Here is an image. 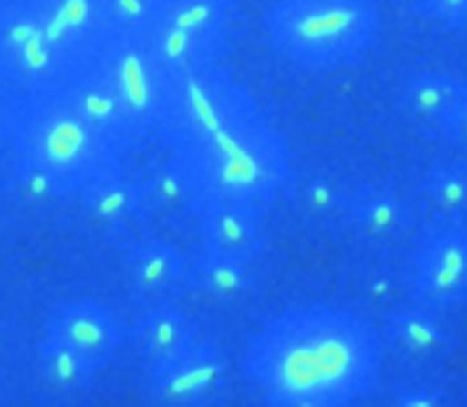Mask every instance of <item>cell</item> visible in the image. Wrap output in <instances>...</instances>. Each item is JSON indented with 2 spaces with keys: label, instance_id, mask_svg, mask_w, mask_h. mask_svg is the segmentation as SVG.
I'll list each match as a JSON object with an SVG mask.
<instances>
[{
  "label": "cell",
  "instance_id": "cell-1",
  "mask_svg": "<svg viewBox=\"0 0 467 407\" xmlns=\"http://www.w3.org/2000/svg\"><path fill=\"white\" fill-rule=\"evenodd\" d=\"M385 356L374 318L350 305L303 303L248 336L239 372L272 407H350L378 394Z\"/></svg>",
  "mask_w": 467,
  "mask_h": 407
},
{
  "label": "cell",
  "instance_id": "cell-2",
  "mask_svg": "<svg viewBox=\"0 0 467 407\" xmlns=\"http://www.w3.org/2000/svg\"><path fill=\"white\" fill-rule=\"evenodd\" d=\"M186 170L202 199L239 201L270 212L294 177L288 146L250 89L219 64L182 80Z\"/></svg>",
  "mask_w": 467,
  "mask_h": 407
},
{
  "label": "cell",
  "instance_id": "cell-3",
  "mask_svg": "<svg viewBox=\"0 0 467 407\" xmlns=\"http://www.w3.org/2000/svg\"><path fill=\"white\" fill-rule=\"evenodd\" d=\"M381 27L379 0H272L263 15L270 47L314 75L358 68L376 49Z\"/></svg>",
  "mask_w": 467,
  "mask_h": 407
},
{
  "label": "cell",
  "instance_id": "cell-4",
  "mask_svg": "<svg viewBox=\"0 0 467 407\" xmlns=\"http://www.w3.org/2000/svg\"><path fill=\"white\" fill-rule=\"evenodd\" d=\"M400 259L407 299L445 312L467 307V219L431 215Z\"/></svg>",
  "mask_w": 467,
  "mask_h": 407
},
{
  "label": "cell",
  "instance_id": "cell-5",
  "mask_svg": "<svg viewBox=\"0 0 467 407\" xmlns=\"http://www.w3.org/2000/svg\"><path fill=\"white\" fill-rule=\"evenodd\" d=\"M237 0H177L162 31V57L186 71L219 64L239 33Z\"/></svg>",
  "mask_w": 467,
  "mask_h": 407
},
{
  "label": "cell",
  "instance_id": "cell-6",
  "mask_svg": "<svg viewBox=\"0 0 467 407\" xmlns=\"http://www.w3.org/2000/svg\"><path fill=\"white\" fill-rule=\"evenodd\" d=\"M420 226V208L412 195L387 181L350 184L343 232L359 248L387 250L407 243Z\"/></svg>",
  "mask_w": 467,
  "mask_h": 407
},
{
  "label": "cell",
  "instance_id": "cell-7",
  "mask_svg": "<svg viewBox=\"0 0 467 407\" xmlns=\"http://www.w3.org/2000/svg\"><path fill=\"white\" fill-rule=\"evenodd\" d=\"M376 319L385 350L416 369L438 367L460 347V336L445 310L429 305L405 299Z\"/></svg>",
  "mask_w": 467,
  "mask_h": 407
},
{
  "label": "cell",
  "instance_id": "cell-8",
  "mask_svg": "<svg viewBox=\"0 0 467 407\" xmlns=\"http://www.w3.org/2000/svg\"><path fill=\"white\" fill-rule=\"evenodd\" d=\"M197 214L202 246L250 259H263L266 254V212L261 208L239 201L202 199Z\"/></svg>",
  "mask_w": 467,
  "mask_h": 407
},
{
  "label": "cell",
  "instance_id": "cell-9",
  "mask_svg": "<svg viewBox=\"0 0 467 407\" xmlns=\"http://www.w3.org/2000/svg\"><path fill=\"white\" fill-rule=\"evenodd\" d=\"M228 374L224 352L199 339L177 356L157 363V387L164 398L199 403L219 396L228 385Z\"/></svg>",
  "mask_w": 467,
  "mask_h": 407
},
{
  "label": "cell",
  "instance_id": "cell-10",
  "mask_svg": "<svg viewBox=\"0 0 467 407\" xmlns=\"http://www.w3.org/2000/svg\"><path fill=\"white\" fill-rule=\"evenodd\" d=\"M343 290L350 307L379 318L407 299L401 259L387 250H365L352 257L343 270Z\"/></svg>",
  "mask_w": 467,
  "mask_h": 407
},
{
  "label": "cell",
  "instance_id": "cell-11",
  "mask_svg": "<svg viewBox=\"0 0 467 407\" xmlns=\"http://www.w3.org/2000/svg\"><path fill=\"white\" fill-rule=\"evenodd\" d=\"M350 184L330 170H310L299 177L294 173L285 197L310 234L341 235Z\"/></svg>",
  "mask_w": 467,
  "mask_h": 407
},
{
  "label": "cell",
  "instance_id": "cell-12",
  "mask_svg": "<svg viewBox=\"0 0 467 407\" xmlns=\"http://www.w3.org/2000/svg\"><path fill=\"white\" fill-rule=\"evenodd\" d=\"M462 84L463 77L443 69H416L405 75L396 88V106L416 130L440 139Z\"/></svg>",
  "mask_w": 467,
  "mask_h": 407
},
{
  "label": "cell",
  "instance_id": "cell-13",
  "mask_svg": "<svg viewBox=\"0 0 467 407\" xmlns=\"http://www.w3.org/2000/svg\"><path fill=\"white\" fill-rule=\"evenodd\" d=\"M261 259L232 256L202 246L190 265V283L204 296L224 305H243L263 287Z\"/></svg>",
  "mask_w": 467,
  "mask_h": 407
},
{
  "label": "cell",
  "instance_id": "cell-14",
  "mask_svg": "<svg viewBox=\"0 0 467 407\" xmlns=\"http://www.w3.org/2000/svg\"><path fill=\"white\" fill-rule=\"evenodd\" d=\"M431 215L467 219V157H441L429 162L414 186Z\"/></svg>",
  "mask_w": 467,
  "mask_h": 407
},
{
  "label": "cell",
  "instance_id": "cell-15",
  "mask_svg": "<svg viewBox=\"0 0 467 407\" xmlns=\"http://www.w3.org/2000/svg\"><path fill=\"white\" fill-rule=\"evenodd\" d=\"M199 341L197 325L175 307H161L144 325V347L155 363H162Z\"/></svg>",
  "mask_w": 467,
  "mask_h": 407
},
{
  "label": "cell",
  "instance_id": "cell-16",
  "mask_svg": "<svg viewBox=\"0 0 467 407\" xmlns=\"http://www.w3.org/2000/svg\"><path fill=\"white\" fill-rule=\"evenodd\" d=\"M389 403L396 407H445L454 403V394L445 381L416 370L392 383Z\"/></svg>",
  "mask_w": 467,
  "mask_h": 407
},
{
  "label": "cell",
  "instance_id": "cell-17",
  "mask_svg": "<svg viewBox=\"0 0 467 407\" xmlns=\"http://www.w3.org/2000/svg\"><path fill=\"white\" fill-rule=\"evenodd\" d=\"M111 339L108 323L88 308H75L64 319V341L80 360L100 356Z\"/></svg>",
  "mask_w": 467,
  "mask_h": 407
},
{
  "label": "cell",
  "instance_id": "cell-18",
  "mask_svg": "<svg viewBox=\"0 0 467 407\" xmlns=\"http://www.w3.org/2000/svg\"><path fill=\"white\" fill-rule=\"evenodd\" d=\"M414 13L447 29L467 27V0H410Z\"/></svg>",
  "mask_w": 467,
  "mask_h": 407
},
{
  "label": "cell",
  "instance_id": "cell-19",
  "mask_svg": "<svg viewBox=\"0 0 467 407\" xmlns=\"http://www.w3.org/2000/svg\"><path fill=\"white\" fill-rule=\"evenodd\" d=\"M438 141L467 150V78H463L460 95L441 128Z\"/></svg>",
  "mask_w": 467,
  "mask_h": 407
},
{
  "label": "cell",
  "instance_id": "cell-20",
  "mask_svg": "<svg viewBox=\"0 0 467 407\" xmlns=\"http://www.w3.org/2000/svg\"><path fill=\"white\" fill-rule=\"evenodd\" d=\"M124 88H126V93H128V99L131 104H135L137 108L146 106L148 97H150L148 84H146L144 69L135 57H131L124 62Z\"/></svg>",
  "mask_w": 467,
  "mask_h": 407
},
{
  "label": "cell",
  "instance_id": "cell-21",
  "mask_svg": "<svg viewBox=\"0 0 467 407\" xmlns=\"http://www.w3.org/2000/svg\"><path fill=\"white\" fill-rule=\"evenodd\" d=\"M78 361L80 358L69 347H57L51 354V369L62 383L73 381L77 378V372L80 369Z\"/></svg>",
  "mask_w": 467,
  "mask_h": 407
},
{
  "label": "cell",
  "instance_id": "cell-22",
  "mask_svg": "<svg viewBox=\"0 0 467 407\" xmlns=\"http://www.w3.org/2000/svg\"><path fill=\"white\" fill-rule=\"evenodd\" d=\"M124 5V11L130 15H140L142 13V2L140 0H120Z\"/></svg>",
  "mask_w": 467,
  "mask_h": 407
},
{
  "label": "cell",
  "instance_id": "cell-23",
  "mask_svg": "<svg viewBox=\"0 0 467 407\" xmlns=\"http://www.w3.org/2000/svg\"><path fill=\"white\" fill-rule=\"evenodd\" d=\"M88 106H89L93 111H97V113H104L106 108H109V104H108L106 100L99 99V97H91V99L88 100Z\"/></svg>",
  "mask_w": 467,
  "mask_h": 407
}]
</instances>
